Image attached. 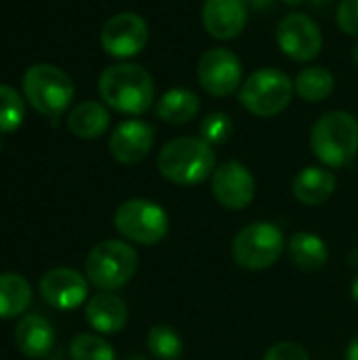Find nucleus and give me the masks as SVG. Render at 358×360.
Here are the masks:
<instances>
[{"instance_id":"nucleus-1","label":"nucleus","mask_w":358,"mask_h":360,"mask_svg":"<svg viewBox=\"0 0 358 360\" xmlns=\"http://www.w3.org/2000/svg\"><path fill=\"white\" fill-rule=\"evenodd\" d=\"M101 99L116 112L139 116L146 114L154 103V78L137 63H114L108 65L97 82Z\"/></svg>"},{"instance_id":"nucleus-2","label":"nucleus","mask_w":358,"mask_h":360,"mask_svg":"<svg viewBox=\"0 0 358 360\" xmlns=\"http://www.w3.org/2000/svg\"><path fill=\"white\" fill-rule=\"evenodd\" d=\"M160 175L177 186H196L215 173V152L203 137H177L158 154Z\"/></svg>"},{"instance_id":"nucleus-3","label":"nucleus","mask_w":358,"mask_h":360,"mask_svg":"<svg viewBox=\"0 0 358 360\" xmlns=\"http://www.w3.org/2000/svg\"><path fill=\"white\" fill-rule=\"evenodd\" d=\"M314 156L331 169L350 165L358 154V120L344 110L323 114L310 133Z\"/></svg>"},{"instance_id":"nucleus-4","label":"nucleus","mask_w":358,"mask_h":360,"mask_svg":"<svg viewBox=\"0 0 358 360\" xmlns=\"http://www.w3.org/2000/svg\"><path fill=\"white\" fill-rule=\"evenodd\" d=\"M137 251L122 240H103L95 245L84 262L87 278L99 291H116L124 287L137 272Z\"/></svg>"},{"instance_id":"nucleus-5","label":"nucleus","mask_w":358,"mask_h":360,"mask_svg":"<svg viewBox=\"0 0 358 360\" xmlns=\"http://www.w3.org/2000/svg\"><path fill=\"white\" fill-rule=\"evenodd\" d=\"M293 91V80L283 70L262 68L241 84L238 99L249 114L272 118L289 108Z\"/></svg>"},{"instance_id":"nucleus-6","label":"nucleus","mask_w":358,"mask_h":360,"mask_svg":"<svg viewBox=\"0 0 358 360\" xmlns=\"http://www.w3.org/2000/svg\"><path fill=\"white\" fill-rule=\"evenodd\" d=\"M23 93L38 114L55 118L70 108L74 99V82L61 68L36 63L23 74Z\"/></svg>"},{"instance_id":"nucleus-7","label":"nucleus","mask_w":358,"mask_h":360,"mask_svg":"<svg viewBox=\"0 0 358 360\" xmlns=\"http://www.w3.org/2000/svg\"><path fill=\"white\" fill-rule=\"evenodd\" d=\"M283 251L285 236L270 221L249 224L232 240V259L245 270H266L281 259Z\"/></svg>"},{"instance_id":"nucleus-8","label":"nucleus","mask_w":358,"mask_h":360,"mask_svg":"<svg viewBox=\"0 0 358 360\" xmlns=\"http://www.w3.org/2000/svg\"><path fill=\"white\" fill-rule=\"evenodd\" d=\"M114 228L122 238L150 247L169 234V215L152 200L131 198L116 209Z\"/></svg>"},{"instance_id":"nucleus-9","label":"nucleus","mask_w":358,"mask_h":360,"mask_svg":"<svg viewBox=\"0 0 358 360\" xmlns=\"http://www.w3.org/2000/svg\"><path fill=\"white\" fill-rule=\"evenodd\" d=\"M196 76L209 95L228 97L243 84V63L234 51L215 46L200 55Z\"/></svg>"},{"instance_id":"nucleus-10","label":"nucleus","mask_w":358,"mask_h":360,"mask_svg":"<svg viewBox=\"0 0 358 360\" xmlns=\"http://www.w3.org/2000/svg\"><path fill=\"white\" fill-rule=\"evenodd\" d=\"M150 40L148 23L133 11L112 15L101 27V46L108 55L129 59L139 55Z\"/></svg>"},{"instance_id":"nucleus-11","label":"nucleus","mask_w":358,"mask_h":360,"mask_svg":"<svg viewBox=\"0 0 358 360\" xmlns=\"http://www.w3.org/2000/svg\"><path fill=\"white\" fill-rule=\"evenodd\" d=\"M276 44L293 61H312L323 51V34L314 19L291 13L276 25Z\"/></svg>"},{"instance_id":"nucleus-12","label":"nucleus","mask_w":358,"mask_h":360,"mask_svg":"<svg viewBox=\"0 0 358 360\" xmlns=\"http://www.w3.org/2000/svg\"><path fill=\"white\" fill-rule=\"evenodd\" d=\"M211 192L222 207L241 211L255 198V179L243 162L228 160L211 175Z\"/></svg>"},{"instance_id":"nucleus-13","label":"nucleus","mask_w":358,"mask_h":360,"mask_svg":"<svg viewBox=\"0 0 358 360\" xmlns=\"http://www.w3.org/2000/svg\"><path fill=\"white\" fill-rule=\"evenodd\" d=\"M40 297L55 310H76L87 302L89 278L72 268H53L40 278Z\"/></svg>"},{"instance_id":"nucleus-14","label":"nucleus","mask_w":358,"mask_h":360,"mask_svg":"<svg viewBox=\"0 0 358 360\" xmlns=\"http://www.w3.org/2000/svg\"><path fill=\"white\" fill-rule=\"evenodd\" d=\"M249 17L247 0H205L203 4V25L215 40L236 38Z\"/></svg>"},{"instance_id":"nucleus-15","label":"nucleus","mask_w":358,"mask_h":360,"mask_svg":"<svg viewBox=\"0 0 358 360\" xmlns=\"http://www.w3.org/2000/svg\"><path fill=\"white\" fill-rule=\"evenodd\" d=\"M154 143V129L143 120H127L118 124L110 137V154L120 165L141 162Z\"/></svg>"},{"instance_id":"nucleus-16","label":"nucleus","mask_w":358,"mask_h":360,"mask_svg":"<svg viewBox=\"0 0 358 360\" xmlns=\"http://www.w3.org/2000/svg\"><path fill=\"white\" fill-rule=\"evenodd\" d=\"M15 344L27 359H44L55 346V329L40 314H25L15 327Z\"/></svg>"},{"instance_id":"nucleus-17","label":"nucleus","mask_w":358,"mask_h":360,"mask_svg":"<svg viewBox=\"0 0 358 360\" xmlns=\"http://www.w3.org/2000/svg\"><path fill=\"white\" fill-rule=\"evenodd\" d=\"M84 316H87V323L97 333L114 335L124 329L129 312H127L124 302L118 295H114L110 291H101L87 302Z\"/></svg>"},{"instance_id":"nucleus-18","label":"nucleus","mask_w":358,"mask_h":360,"mask_svg":"<svg viewBox=\"0 0 358 360\" xmlns=\"http://www.w3.org/2000/svg\"><path fill=\"white\" fill-rule=\"evenodd\" d=\"M335 186H338V179L329 169L306 167L293 179V194L302 205L319 207L333 196Z\"/></svg>"},{"instance_id":"nucleus-19","label":"nucleus","mask_w":358,"mask_h":360,"mask_svg":"<svg viewBox=\"0 0 358 360\" xmlns=\"http://www.w3.org/2000/svg\"><path fill=\"white\" fill-rule=\"evenodd\" d=\"M110 127V112L99 101H82L68 114V129L80 139L101 137Z\"/></svg>"},{"instance_id":"nucleus-20","label":"nucleus","mask_w":358,"mask_h":360,"mask_svg":"<svg viewBox=\"0 0 358 360\" xmlns=\"http://www.w3.org/2000/svg\"><path fill=\"white\" fill-rule=\"evenodd\" d=\"M289 257L304 272H319L327 259L329 251L321 236L312 232H295L289 238Z\"/></svg>"},{"instance_id":"nucleus-21","label":"nucleus","mask_w":358,"mask_h":360,"mask_svg":"<svg viewBox=\"0 0 358 360\" xmlns=\"http://www.w3.org/2000/svg\"><path fill=\"white\" fill-rule=\"evenodd\" d=\"M198 110L200 99L190 89H171L156 103L158 118L169 124H186L198 114Z\"/></svg>"},{"instance_id":"nucleus-22","label":"nucleus","mask_w":358,"mask_h":360,"mask_svg":"<svg viewBox=\"0 0 358 360\" xmlns=\"http://www.w3.org/2000/svg\"><path fill=\"white\" fill-rule=\"evenodd\" d=\"M32 304V287L17 272L0 274V319H17Z\"/></svg>"},{"instance_id":"nucleus-23","label":"nucleus","mask_w":358,"mask_h":360,"mask_svg":"<svg viewBox=\"0 0 358 360\" xmlns=\"http://www.w3.org/2000/svg\"><path fill=\"white\" fill-rule=\"evenodd\" d=\"M293 89L302 99L319 103V101H325L333 93L335 78L327 68L310 65V68H306V70H302L298 74V78L293 80Z\"/></svg>"},{"instance_id":"nucleus-24","label":"nucleus","mask_w":358,"mask_h":360,"mask_svg":"<svg viewBox=\"0 0 358 360\" xmlns=\"http://www.w3.org/2000/svg\"><path fill=\"white\" fill-rule=\"evenodd\" d=\"M148 352L156 360H179L184 356V342L171 325H156L146 338Z\"/></svg>"},{"instance_id":"nucleus-25","label":"nucleus","mask_w":358,"mask_h":360,"mask_svg":"<svg viewBox=\"0 0 358 360\" xmlns=\"http://www.w3.org/2000/svg\"><path fill=\"white\" fill-rule=\"evenodd\" d=\"M25 118L23 97L6 84H0V133H13Z\"/></svg>"},{"instance_id":"nucleus-26","label":"nucleus","mask_w":358,"mask_h":360,"mask_svg":"<svg viewBox=\"0 0 358 360\" xmlns=\"http://www.w3.org/2000/svg\"><path fill=\"white\" fill-rule=\"evenodd\" d=\"M70 359L72 360H116L114 348L99 335L82 333L76 335L70 344Z\"/></svg>"},{"instance_id":"nucleus-27","label":"nucleus","mask_w":358,"mask_h":360,"mask_svg":"<svg viewBox=\"0 0 358 360\" xmlns=\"http://www.w3.org/2000/svg\"><path fill=\"white\" fill-rule=\"evenodd\" d=\"M234 133V122L228 114L224 112H213L209 114L203 124H200V137L209 143V146H219L226 143Z\"/></svg>"},{"instance_id":"nucleus-28","label":"nucleus","mask_w":358,"mask_h":360,"mask_svg":"<svg viewBox=\"0 0 358 360\" xmlns=\"http://www.w3.org/2000/svg\"><path fill=\"white\" fill-rule=\"evenodd\" d=\"M335 21L348 36H358V0H342Z\"/></svg>"},{"instance_id":"nucleus-29","label":"nucleus","mask_w":358,"mask_h":360,"mask_svg":"<svg viewBox=\"0 0 358 360\" xmlns=\"http://www.w3.org/2000/svg\"><path fill=\"white\" fill-rule=\"evenodd\" d=\"M264 360H310L308 352L295 342H279L264 354Z\"/></svg>"},{"instance_id":"nucleus-30","label":"nucleus","mask_w":358,"mask_h":360,"mask_svg":"<svg viewBox=\"0 0 358 360\" xmlns=\"http://www.w3.org/2000/svg\"><path fill=\"white\" fill-rule=\"evenodd\" d=\"M247 4L255 11H268L274 4V0H247Z\"/></svg>"},{"instance_id":"nucleus-31","label":"nucleus","mask_w":358,"mask_h":360,"mask_svg":"<svg viewBox=\"0 0 358 360\" xmlns=\"http://www.w3.org/2000/svg\"><path fill=\"white\" fill-rule=\"evenodd\" d=\"M346 360H358V335L352 338V342L346 350Z\"/></svg>"},{"instance_id":"nucleus-32","label":"nucleus","mask_w":358,"mask_h":360,"mask_svg":"<svg viewBox=\"0 0 358 360\" xmlns=\"http://www.w3.org/2000/svg\"><path fill=\"white\" fill-rule=\"evenodd\" d=\"M350 293H352V300L358 304V274L352 278V285H350Z\"/></svg>"},{"instance_id":"nucleus-33","label":"nucleus","mask_w":358,"mask_h":360,"mask_svg":"<svg viewBox=\"0 0 358 360\" xmlns=\"http://www.w3.org/2000/svg\"><path fill=\"white\" fill-rule=\"evenodd\" d=\"M283 2H285V4H289V6H300L304 0H283Z\"/></svg>"},{"instance_id":"nucleus-34","label":"nucleus","mask_w":358,"mask_h":360,"mask_svg":"<svg viewBox=\"0 0 358 360\" xmlns=\"http://www.w3.org/2000/svg\"><path fill=\"white\" fill-rule=\"evenodd\" d=\"M310 2H312L314 6H323V4H327L329 0H310Z\"/></svg>"},{"instance_id":"nucleus-35","label":"nucleus","mask_w":358,"mask_h":360,"mask_svg":"<svg viewBox=\"0 0 358 360\" xmlns=\"http://www.w3.org/2000/svg\"><path fill=\"white\" fill-rule=\"evenodd\" d=\"M354 61H357V65H358V42H357V46H354Z\"/></svg>"},{"instance_id":"nucleus-36","label":"nucleus","mask_w":358,"mask_h":360,"mask_svg":"<svg viewBox=\"0 0 358 360\" xmlns=\"http://www.w3.org/2000/svg\"><path fill=\"white\" fill-rule=\"evenodd\" d=\"M129 360H148V359H143V356H133V359H129Z\"/></svg>"},{"instance_id":"nucleus-37","label":"nucleus","mask_w":358,"mask_h":360,"mask_svg":"<svg viewBox=\"0 0 358 360\" xmlns=\"http://www.w3.org/2000/svg\"><path fill=\"white\" fill-rule=\"evenodd\" d=\"M0 152H2V139H0Z\"/></svg>"}]
</instances>
